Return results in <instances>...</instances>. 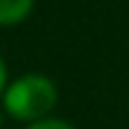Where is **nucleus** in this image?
I'll use <instances>...</instances> for the list:
<instances>
[{"instance_id":"nucleus-1","label":"nucleus","mask_w":129,"mask_h":129,"mask_svg":"<svg viewBox=\"0 0 129 129\" xmlns=\"http://www.w3.org/2000/svg\"><path fill=\"white\" fill-rule=\"evenodd\" d=\"M58 103V90L53 79L42 74H26V77L11 82L3 92V108L16 121H34L50 119V111Z\"/></svg>"},{"instance_id":"nucleus-2","label":"nucleus","mask_w":129,"mask_h":129,"mask_svg":"<svg viewBox=\"0 0 129 129\" xmlns=\"http://www.w3.org/2000/svg\"><path fill=\"white\" fill-rule=\"evenodd\" d=\"M34 0H0V26H13L24 21Z\"/></svg>"},{"instance_id":"nucleus-3","label":"nucleus","mask_w":129,"mask_h":129,"mask_svg":"<svg viewBox=\"0 0 129 129\" xmlns=\"http://www.w3.org/2000/svg\"><path fill=\"white\" fill-rule=\"evenodd\" d=\"M26 129H74V126L63 119H42V121H34V124H26Z\"/></svg>"},{"instance_id":"nucleus-4","label":"nucleus","mask_w":129,"mask_h":129,"mask_svg":"<svg viewBox=\"0 0 129 129\" xmlns=\"http://www.w3.org/2000/svg\"><path fill=\"white\" fill-rule=\"evenodd\" d=\"M0 92H5V63L0 58Z\"/></svg>"},{"instance_id":"nucleus-5","label":"nucleus","mask_w":129,"mask_h":129,"mask_svg":"<svg viewBox=\"0 0 129 129\" xmlns=\"http://www.w3.org/2000/svg\"><path fill=\"white\" fill-rule=\"evenodd\" d=\"M0 124H3V119H0Z\"/></svg>"}]
</instances>
